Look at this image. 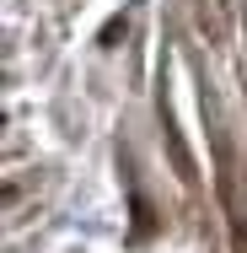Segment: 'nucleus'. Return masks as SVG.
<instances>
[{
	"instance_id": "obj_2",
	"label": "nucleus",
	"mask_w": 247,
	"mask_h": 253,
	"mask_svg": "<svg viewBox=\"0 0 247 253\" xmlns=\"http://www.w3.org/2000/svg\"><path fill=\"white\" fill-rule=\"evenodd\" d=\"M161 135H167V151H172L177 178L194 183V156H188V146H183V135H177V124H172V108H167V102H161Z\"/></svg>"
},
{
	"instance_id": "obj_3",
	"label": "nucleus",
	"mask_w": 247,
	"mask_h": 253,
	"mask_svg": "<svg viewBox=\"0 0 247 253\" xmlns=\"http://www.w3.org/2000/svg\"><path fill=\"white\" fill-rule=\"evenodd\" d=\"M129 210H135V243H145L150 232H156V210H150V200L140 194V189L129 194Z\"/></svg>"
},
{
	"instance_id": "obj_1",
	"label": "nucleus",
	"mask_w": 247,
	"mask_h": 253,
	"mask_svg": "<svg viewBox=\"0 0 247 253\" xmlns=\"http://www.w3.org/2000/svg\"><path fill=\"white\" fill-rule=\"evenodd\" d=\"M220 210H226V226H231V253H247V183L237 172V162L220 146Z\"/></svg>"
},
{
	"instance_id": "obj_4",
	"label": "nucleus",
	"mask_w": 247,
	"mask_h": 253,
	"mask_svg": "<svg viewBox=\"0 0 247 253\" xmlns=\"http://www.w3.org/2000/svg\"><path fill=\"white\" fill-rule=\"evenodd\" d=\"M124 33H129V16H113V22H107V27L97 33V43H102V49H113V43H118Z\"/></svg>"
}]
</instances>
